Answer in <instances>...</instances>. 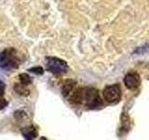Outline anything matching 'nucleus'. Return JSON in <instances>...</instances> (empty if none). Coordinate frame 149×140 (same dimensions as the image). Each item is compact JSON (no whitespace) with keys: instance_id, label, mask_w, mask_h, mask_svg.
<instances>
[{"instance_id":"nucleus-1","label":"nucleus","mask_w":149,"mask_h":140,"mask_svg":"<svg viewBox=\"0 0 149 140\" xmlns=\"http://www.w3.org/2000/svg\"><path fill=\"white\" fill-rule=\"evenodd\" d=\"M71 102L76 105L84 104L90 108H97L102 106L99 92L94 88H80L73 93Z\"/></svg>"},{"instance_id":"nucleus-2","label":"nucleus","mask_w":149,"mask_h":140,"mask_svg":"<svg viewBox=\"0 0 149 140\" xmlns=\"http://www.w3.org/2000/svg\"><path fill=\"white\" fill-rule=\"evenodd\" d=\"M47 69L54 75H62L67 72L68 64L65 61L57 57L47 58Z\"/></svg>"},{"instance_id":"nucleus-3","label":"nucleus","mask_w":149,"mask_h":140,"mask_svg":"<svg viewBox=\"0 0 149 140\" xmlns=\"http://www.w3.org/2000/svg\"><path fill=\"white\" fill-rule=\"evenodd\" d=\"M1 66L6 70H10L18 66V59L16 52L13 49L5 50L0 56Z\"/></svg>"},{"instance_id":"nucleus-4","label":"nucleus","mask_w":149,"mask_h":140,"mask_svg":"<svg viewBox=\"0 0 149 140\" xmlns=\"http://www.w3.org/2000/svg\"><path fill=\"white\" fill-rule=\"evenodd\" d=\"M102 95L104 99L109 103L118 102L121 98V89L118 84L106 86L102 91Z\"/></svg>"},{"instance_id":"nucleus-5","label":"nucleus","mask_w":149,"mask_h":140,"mask_svg":"<svg viewBox=\"0 0 149 140\" xmlns=\"http://www.w3.org/2000/svg\"><path fill=\"white\" fill-rule=\"evenodd\" d=\"M141 83V78H140V75L137 72H129L124 77V84L130 90H135L140 86Z\"/></svg>"},{"instance_id":"nucleus-6","label":"nucleus","mask_w":149,"mask_h":140,"mask_svg":"<svg viewBox=\"0 0 149 140\" xmlns=\"http://www.w3.org/2000/svg\"><path fill=\"white\" fill-rule=\"evenodd\" d=\"M22 134L26 139H34L37 136V133L36 131L33 128V127H29V128H25L22 131Z\"/></svg>"},{"instance_id":"nucleus-7","label":"nucleus","mask_w":149,"mask_h":140,"mask_svg":"<svg viewBox=\"0 0 149 140\" xmlns=\"http://www.w3.org/2000/svg\"><path fill=\"white\" fill-rule=\"evenodd\" d=\"M74 82L73 80H66L63 85V94L64 96H67L70 92H71V91L73 90L74 88Z\"/></svg>"},{"instance_id":"nucleus-8","label":"nucleus","mask_w":149,"mask_h":140,"mask_svg":"<svg viewBox=\"0 0 149 140\" xmlns=\"http://www.w3.org/2000/svg\"><path fill=\"white\" fill-rule=\"evenodd\" d=\"M20 81L22 84H23V85L27 86L32 83V78L29 75H27V74H21L20 75Z\"/></svg>"},{"instance_id":"nucleus-9","label":"nucleus","mask_w":149,"mask_h":140,"mask_svg":"<svg viewBox=\"0 0 149 140\" xmlns=\"http://www.w3.org/2000/svg\"><path fill=\"white\" fill-rule=\"evenodd\" d=\"M148 51H149V43H146L141 47H138L134 50V54H144L146 52H148Z\"/></svg>"},{"instance_id":"nucleus-10","label":"nucleus","mask_w":149,"mask_h":140,"mask_svg":"<svg viewBox=\"0 0 149 140\" xmlns=\"http://www.w3.org/2000/svg\"><path fill=\"white\" fill-rule=\"evenodd\" d=\"M24 86H25V85H23V84H18V85L15 86V90L17 91V92L21 93V94H22V95H26L27 93H25L24 92H29V91H28V90H25Z\"/></svg>"},{"instance_id":"nucleus-11","label":"nucleus","mask_w":149,"mask_h":140,"mask_svg":"<svg viewBox=\"0 0 149 140\" xmlns=\"http://www.w3.org/2000/svg\"><path fill=\"white\" fill-rule=\"evenodd\" d=\"M29 71L30 72H33V73H36L37 75H42L44 73V70L42 67H33V68H30L29 69Z\"/></svg>"},{"instance_id":"nucleus-12","label":"nucleus","mask_w":149,"mask_h":140,"mask_svg":"<svg viewBox=\"0 0 149 140\" xmlns=\"http://www.w3.org/2000/svg\"><path fill=\"white\" fill-rule=\"evenodd\" d=\"M5 88H6V86H5V83L1 80V79H0V97H2L4 95Z\"/></svg>"},{"instance_id":"nucleus-13","label":"nucleus","mask_w":149,"mask_h":140,"mask_svg":"<svg viewBox=\"0 0 149 140\" xmlns=\"http://www.w3.org/2000/svg\"><path fill=\"white\" fill-rule=\"evenodd\" d=\"M8 105V102L5 99H0V110L3 109L5 106Z\"/></svg>"}]
</instances>
